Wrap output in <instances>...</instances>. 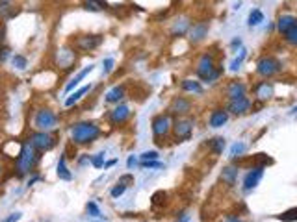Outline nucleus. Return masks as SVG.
<instances>
[{"mask_svg":"<svg viewBox=\"0 0 297 222\" xmlns=\"http://www.w3.org/2000/svg\"><path fill=\"white\" fill-rule=\"evenodd\" d=\"M193 128H195V121L191 117H176L173 121V135H175L176 143H186L191 139V134H193Z\"/></svg>","mask_w":297,"mask_h":222,"instance_id":"20e7f679","label":"nucleus"},{"mask_svg":"<svg viewBox=\"0 0 297 222\" xmlns=\"http://www.w3.org/2000/svg\"><path fill=\"white\" fill-rule=\"evenodd\" d=\"M125 191H127V185H123V183H117L114 189H112V198H119V196H123L125 195Z\"/></svg>","mask_w":297,"mask_h":222,"instance_id":"58836bf2","label":"nucleus"},{"mask_svg":"<svg viewBox=\"0 0 297 222\" xmlns=\"http://www.w3.org/2000/svg\"><path fill=\"white\" fill-rule=\"evenodd\" d=\"M223 222H243V221L240 219V217H236V215H229Z\"/></svg>","mask_w":297,"mask_h":222,"instance_id":"c03bdc74","label":"nucleus"},{"mask_svg":"<svg viewBox=\"0 0 297 222\" xmlns=\"http://www.w3.org/2000/svg\"><path fill=\"white\" fill-rule=\"evenodd\" d=\"M123 98H125V85H115L104 96V100L108 102V104H119Z\"/></svg>","mask_w":297,"mask_h":222,"instance_id":"5701e85b","label":"nucleus"},{"mask_svg":"<svg viewBox=\"0 0 297 222\" xmlns=\"http://www.w3.org/2000/svg\"><path fill=\"white\" fill-rule=\"evenodd\" d=\"M283 71V63L275 58V56H262L257 63V73L262 76V78H271Z\"/></svg>","mask_w":297,"mask_h":222,"instance_id":"39448f33","label":"nucleus"},{"mask_svg":"<svg viewBox=\"0 0 297 222\" xmlns=\"http://www.w3.org/2000/svg\"><path fill=\"white\" fill-rule=\"evenodd\" d=\"M219 178H221V182L225 183L227 187H234L238 182V167L236 165H227V167H223Z\"/></svg>","mask_w":297,"mask_h":222,"instance_id":"6ab92c4d","label":"nucleus"},{"mask_svg":"<svg viewBox=\"0 0 297 222\" xmlns=\"http://www.w3.org/2000/svg\"><path fill=\"white\" fill-rule=\"evenodd\" d=\"M74 61H76V52H74V48H71V47L58 48V52H56V63H58V67L71 69L74 65Z\"/></svg>","mask_w":297,"mask_h":222,"instance_id":"ddd939ff","label":"nucleus"},{"mask_svg":"<svg viewBox=\"0 0 297 222\" xmlns=\"http://www.w3.org/2000/svg\"><path fill=\"white\" fill-rule=\"evenodd\" d=\"M20 217H22L20 213H11V215H7L2 222H19V221H20Z\"/></svg>","mask_w":297,"mask_h":222,"instance_id":"37998d69","label":"nucleus"},{"mask_svg":"<svg viewBox=\"0 0 297 222\" xmlns=\"http://www.w3.org/2000/svg\"><path fill=\"white\" fill-rule=\"evenodd\" d=\"M102 41H104L102 35H80L78 39L74 41V47L78 48L80 52H91V50L101 47Z\"/></svg>","mask_w":297,"mask_h":222,"instance_id":"1a4fd4ad","label":"nucleus"},{"mask_svg":"<svg viewBox=\"0 0 297 222\" xmlns=\"http://www.w3.org/2000/svg\"><path fill=\"white\" fill-rule=\"evenodd\" d=\"M273 93H275V87H273V83L271 81H260L255 85V96H257V100L260 102H268L270 98H273Z\"/></svg>","mask_w":297,"mask_h":222,"instance_id":"2eb2a0df","label":"nucleus"},{"mask_svg":"<svg viewBox=\"0 0 297 222\" xmlns=\"http://www.w3.org/2000/svg\"><path fill=\"white\" fill-rule=\"evenodd\" d=\"M195 73L203 81H216L223 74V69L217 67L216 60H214L212 54H203L199 58V61H197Z\"/></svg>","mask_w":297,"mask_h":222,"instance_id":"f03ea898","label":"nucleus"},{"mask_svg":"<svg viewBox=\"0 0 297 222\" xmlns=\"http://www.w3.org/2000/svg\"><path fill=\"white\" fill-rule=\"evenodd\" d=\"M191 100L186 96H175L171 104H169V115H176V117H186L191 111Z\"/></svg>","mask_w":297,"mask_h":222,"instance_id":"9d476101","label":"nucleus"},{"mask_svg":"<svg viewBox=\"0 0 297 222\" xmlns=\"http://www.w3.org/2000/svg\"><path fill=\"white\" fill-rule=\"evenodd\" d=\"M189 41L191 43H201V41L208 35V22H204V20H201V22H195L193 26L189 28Z\"/></svg>","mask_w":297,"mask_h":222,"instance_id":"dca6fc26","label":"nucleus"},{"mask_svg":"<svg viewBox=\"0 0 297 222\" xmlns=\"http://www.w3.org/2000/svg\"><path fill=\"white\" fill-rule=\"evenodd\" d=\"M15 15H17L15 0H0V17L2 19H11Z\"/></svg>","mask_w":297,"mask_h":222,"instance_id":"393cba45","label":"nucleus"},{"mask_svg":"<svg viewBox=\"0 0 297 222\" xmlns=\"http://www.w3.org/2000/svg\"><path fill=\"white\" fill-rule=\"evenodd\" d=\"M140 159L142 161H154V159H158V152L156 150H147V152H143L140 155Z\"/></svg>","mask_w":297,"mask_h":222,"instance_id":"e433bc0d","label":"nucleus"},{"mask_svg":"<svg viewBox=\"0 0 297 222\" xmlns=\"http://www.w3.org/2000/svg\"><path fill=\"white\" fill-rule=\"evenodd\" d=\"M227 147V141H225V137H214V139H210L208 141V148L210 152L214 155H221L223 150Z\"/></svg>","mask_w":297,"mask_h":222,"instance_id":"cd10ccee","label":"nucleus"},{"mask_svg":"<svg viewBox=\"0 0 297 222\" xmlns=\"http://www.w3.org/2000/svg\"><path fill=\"white\" fill-rule=\"evenodd\" d=\"M284 41L288 45H292V47H297V22L294 24V28H292L288 34H284Z\"/></svg>","mask_w":297,"mask_h":222,"instance_id":"f704fd0d","label":"nucleus"},{"mask_svg":"<svg viewBox=\"0 0 297 222\" xmlns=\"http://www.w3.org/2000/svg\"><path fill=\"white\" fill-rule=\"evenodd\" d=\"M11 63H13V67L19 69V71H24V69L28 67V60L20 54H15L13 58H11Z\"/></svg>","mask_w":297,"mask_h":222,"instance_id":"473e14b6","label":"nucleus"},{"mask_svg":"<svg viewBox=\"0 0 297 222\" xmlns=\"http://www.w3.org/2000/svg\"><path fill=\"white\" fill-rule=\"evenodd\" d=\"M264 22V13L262 9H253L249 13V19H247V24H249L251 28L253 26H258V24H262Z\"/></svg>","mask_w":297,"mask_h":222,"instance_id":"c756f323","label":"nucleus"},{"mask_svg":"<svg viewBox=\"0 0 297 222\" xmlns=\"http://www.w3.org/2000/svg\"><path fill=\"white\" fill-rule=\"evenodd\" d=\"M91 87H93V85H91V83H88V85L80 87L78 91H74L71 96H67V98H65V106H67V108H71V106H74L76 102H80L82 98H84V94H88L89 91H91Z\"/></svg>","mask_w":297,"mask_h":222,"instance_id":"a878e982","label":"nucleus"},{"mask_svg":"<svg viewBox=\"0 0 297 222\" xmlns=\"http://www.w3.org/2000/svg\"><path fill=\"white\" fill-rule=\"evenodd\" d=\"M162 167V163L160 161H142V168H160Z\"/></svg>","mask_w":297,"mask_h":222,"instance_id":"a19ab883","label":"nucleus"},{"mask_svg":"<svg viewBox=\"0 0 297 222\" xmlns=\"http://www.w3.org/2000/svg\"><path fill=\"white\" fill-rule=\"evenodd\" d=\"M180 87H182L184 93H191V94H203V91H204L203 85H201V81L189 80V78L180 81Z\"/></svg>","mask_w":297,"mask_h":222,"instance_id":"b1692460","label":"nucleus"},{"mask_svg":"<svg viewBox=\"0 0 297 222\" xmlns=\"http://www.w3.org/2000/svg\"><path fill=\"white\" fill-rule=\"evenodd\" d=\"M37 157H39V155H37V150H34L28 143L26 145H22L19 155H17V161H15V165H17V174L19 176L28 174V172L35 167Z\"/></svg>","mask_w":297,"mask_h":222,"instance_id":"7ed1b4c3","label":"nucleus"},{"mask_svg":"<svg viewBox=\"0 0 297 222\" xmlns=\"http://www.w3.org/2000/svg\"><path fill=\"white\" fill-rule=\"evenodd\" d=\"M102 67H104V74H110L115 69V61L112 58H106V60L102 61Z\"/></svg>","mask_w":297,"mask_h":222,"instance_id":"ea45409f","label":"nucleus"},{"mask_svg":"<svg viewBox=\"0 0 297 222\" xmlns=\"http://www.w3.org/2000/svg\"><path fill=\"white\" fill-rule=\"evenodd\" d=\"M245 58H247V48H240V56L234 58V61L230 63V71H232V73H236L238 69L242 67V63L245 61Z\"/></svg>","mask_w":297,"mask_h":222,"instance_id":"2f4dec72","label":"nucleus"},{"mask_svg":"<svg viewBox=\"0 0 297 222\" xmlns=\"http://www.w3.org/2000/svg\"><path fill=\"white\" fill-rule=\"evenodd\" d=\"M225 93H227L229 100H236V98H242V96L247 94V85L243 81H230Z\"/></svg>","mask_w":297,"mask_h":222,"instance_id":"a211bd4d","label":"nucleus"},{"mask_svg":"<svg viewBox=\"0 0 297 222\" xmlns=\"http://www.w3.org/2000/svg\"><path fill=\"white\" fill-rule=\"evenodd\" d=\"M189 28H191V22H189L188 17H180V19H176L173 22V26H171V35L173 37H182L189 32Z\"/></svg>","mask_w":297,"mask_h":222,"instance_id":"aec40b11","label":"nucleus"},{"mask_svg":"<svg viewBox=\"0 0 297 222\" xmlns=\"http://www.w3.org/2000/svg\"><path fill=\"white\" fill-rule=\"evenodd\" d=\"M292 115H297V106L294 109H292Z\"/></svg>","mask_w":297,"mask_h":222,"instance_id":"3c124183","label":"nucleus"},{"mask_svg":"<svg viewBox=\"0 0 297 222\" xmlns=\"http://www.w3.org/2000/svg\"><path fill=\"white\" fill-rule=\"evenodd\" d=\"M82 7L88 9V11H102V9L108 7V2L106 0H84Z\"/></svg>","mask_w":297,"mask_h":222,"instance_id":"c85d7f7f","label":"nucleus"},{"mask_svg":"<svg viewBox=\"0 0 297 222\" xmlns=\"http://www.w3.org/2000/svg\"><path fill=\"white\" fill-rule=\"evenodd\" d=\"M251 108H253V102H251V98L245 94V96H242V98L229 100V108H227V111L232 115H245V113H249Z\"/></svg>","mask_w":297,"mask_h":222,"instance_id":"4468645a","label":"nucleus"},{"mask_svg":"<svg viewBox=\"0 0 297 222\" xmlns=\"http://www.w3.org/2000/svg\"><path fill=\"white\" fill-rule=\"evenodd\" d=\"M171 128H173V121H171L169 113L156 115L154 119H152V122H150L152 135H154V139H158V143H162L160 139H165V137H167Z\"/></svg>","mask_w":297,"mask_h":222,"instance_id":"423d86ee","label":"nucleus"},{"mask_svg":"<svg viewBox=\"0 0 297 222\" xmlns=\"http://www.w3.org/2000/svg\"><path fill=\"white\" fill-rule=\"evenodd\" d=\"M88 213L93 219H99V217H102V213H101V209H99V206L95 202H88Z\"/></svg>","mask_w":297,"mask_h":222,"instance_id":"4c0bfd02","label":"nucleus"},{"mask_svg":"<svg viewBox=\"0 0 297 222\" xmlns=\"http://www.w3.org/2000/svg\"><path fill=\"white\" fill-rule=\"evenodd\" d=\"M7 58V48H2L0 50V61H4Z\"/></svg>","mask_w":297,"mask_h":222,"instance_id":"49530a36","label":"nucleus"},{"mask_svg":"<svg viewBox=\"0 0 297 222\" xmlns=\"http://www.w3.org/2000/svg\"><path fill=\"white\" fill-rule=\"evenodd\" d=\"M136 163H138V159H136L134 155H130L129 161H127V167H129V168H134V167H136Z\"/></svg>","mask_w":297,"mask_h":222,"instance_id":"a18cd8bd","label":"nucleus"},{"mask_svg":"<svg viewBox=\"0 0 297 222\" xmlns=\"http://www.w3.org/2000/svg\"><path fill=\"white\" fill-rule=\"evenodd\" d=\"M56 124H58V117H56V113L52 111V109L43 108L35 113L34 126L39 130V132H48V130L56 128Z\"/></svg>","mask_w":297,"mask_h":222,"instance_id":"6e6552de","label":"nucleus"},{"mask_svg":"<svg viewBox=\"0 0 297 222\" xmlns=\"http://www.w3.org/2000/svg\"><path fill=\"white\" fill-rule=\"evenodd\" d=\"M101 135V128L95 124V122L84 121V122H76L71 128V141L74 145H89L99 139Z\"/></svg>","mask_w":297,"mask_h":222,"instance_id":"f257e3e1","label":"nucleus"},{"mask_svg":"<svg viewBox=\"0 0 297 222\" xmlns=\"http://www.w3.org/2000/svg\"><path fill=\"white\" fill-rule=\"evenodd\" d=\"M130 115H132V111H130V108L127 106V104H117V106H115L108 115L110 124H114V126H121V124H125V122L129 121Z\"/></svg>","mask_w":297,"mask_h":222,"instance_id":"f8f14e48","label":"nucleus"},{"mask_svg":"<svg viewBox=\"0 0 297 222\" xmlns=\"http://www.w3.org/2000/svg\"><path fill=\"white\" fill-rule=\"evenodd\" d=\"M93 69H95V65H88V67H84V69H82L80 73L76 74V76H74L73 80H71V81H69V83H67V85H65V91H63V93L69 94V93H71V91H73V89L78 87V85H80V81L84 80V78H86V76H88L89 73H93Z\"/></svg>","mask_w":297,"mask_h":222,"instance_id":"4be33fe9","label":"nucleus"},{"mask_svg":"<svg viewBox=\"0 0 297 222\" xmlns=\"http://www.w3.org/2000/svg\"><path fill=\"white\" fill-rule=\"evenodd\" d=\"M264 178V165H255L243 178V191H253Z\"/></svg>","mask_w":297,"mask_h":222,"instance_id":"9b49d317","label":"nucleus"},{"mask_svg":"<svg viewBox=\"0 0 297 222\" xmlns=\"http://www.w3.org/2000/svg\"><path fill=\"white\" fill-rule=\"evenodd\" d=\"M297 22V17H294V15H290V13H284V15H281L277 19V30H279V34L281 35H284V34H288L292 28H294V24Z\"/></svg>","mask_w":297,"mask_h":222,"instance_id":"412c9836","label":"nucleus"},{"mask_svg":"<svg viewBox=\"0 0 297 222\" xmlns=\"http://www.w3.org/2000/svg\"><path fill=\"white\" fill-rule=\"evenodd\" d=\"M227 121H229V111H227V109H223V108L214 109L208 117L210 128H221V126L227 124Z\"/></svg>","mask_w":297,"mask_h":222,"instance_id":"f3484780","label":"nucleus"},{"mask_svg":"<svg viewBox=\"0 0 297 222\" xmlns=\"http://www.w3.org/2000/svg\"><path fill=\"white\" fill-rule=\"evenodd\" d=\"M104 152H99V154L95 155V157H91V165H93L95 168H102L104 167Z\"/></svg>","mask_w":297,"mask_h":222,"instance_id":"c9c22d12","label":"nucleus"},{"mask_svg":"<svg viewBox=\"0 0 297 222\" xmlns=\"http://www.w3.org/2000/svg\"><path fill=\"white\" fill-rule=\"evenodd\" d=\"M188 219H189L188 215H182V217H180V221H178V222H188Z\"/></svg>","mask_w":297,"mask_h":222,"instance_id":"8fccbe9b","label":"nucleus"},{"mask_svg":"<svg viewBox=\"0 0 297 222\" xmlns=\"http://www.w3.org/2000/svg\"><path fill=\"white\" fill-rule=\"evenodd\" d=\"M58 178L60 180H63V182H71L73 180V174H71V170H69L67 167V161H65V154L60 157V161H58Z\"/></svg>","mask_w":297,"mask_h":222,"instance_id":"bb28decb","label":"nucleus"},{"mask_svg":"<svg viewBox=\"0 0 297 222\" xmlns=\"http://www.w3.org/2000/svg\"><path fill=\"white\" fill-rule=\"evenodd\" d=\"M132 182H134V176L132 174H127V176H121V178H119V183L127 185V187H129V183H132Z\"/></svg>","mask_w":297,"mask_h":222,"instance_id":"79ce46f5","label":"nucleus"},{"mask_svg":"<svg viewBox=\"0 0 297 222\" xmlns=\"http://www.w3.org/2000/svg\"><path fill=\"white\" fill-rule=\"evenodd\" d=\"M115 163H117V159H110V161H106V163H104V168H110V167H114Z\"/></svg>","mask_w":297,"mask_h":222,"instance_id":"de8ad7c7","label":"nucleus"},{"mask_svg":"<svg viewBox=\"0 0 297 222\" xmlns=\"http://www.w3.org/2000/svg\"><path fill=\"white\" fill-rule=\"evenodd\" d=\"M28 145L37 152H48L56 147V139L48 132H35L28 137Z\"/></svg>","mask_w":297,"mask_h":222,"instance_id":"0eeeda50","label":"nucleus"},{"mask_svg":"<svg viewBox=\"0 0 297 222\" xmlns=\"http://www.w3.org/2000/svg\"><path fill=\"white\" fill-rule=\"evenodd\" d=\"M279 221H283V222L297 221V208H292V209H288V211L281 213V215H279Z\"/></svg>","mask_w":297,"mask_h":222,"instance_id":"72a5a7b5","label":"nucleus"},{"mask_svg":"<svg viewBox=\"0 0 297 222\" xmlns=\"http://www.w3.org/2000/svg\"><path fill=\"white\" fill-rule=\"evenodd\" d=\"M245 150H247V145H245V143H242V141L234 143V145L230 147V157H232V159H236V157H240V155L245 154Z\"/></svg>","mask_w":297,"mask_h":222,"instance_id":"7c9ffc66","label":"nucleus"},{"mask_svg":"<svg viewBox=\"0 0 297 222\" xmlns=\"http://www.w3.org/2000/svg\"><path fill=\"white\" fill-rule=\"evenodd\" d=\"M230 45H232V47H242V39L238 37V39H234L232 43H230Z\"/></svg>","mask_w":297,"mask_h":222,"instance_id":"09e8293b","label":"nucleus"}]
</instances>
